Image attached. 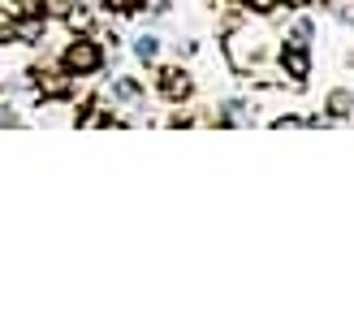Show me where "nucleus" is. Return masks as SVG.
Wrapping results in <instances>:
<instances>
[{"label": "nucleus", "mask_w": 354, "mask_h": 320, "mask_svg": "<svg viewBox=\"0 0 354 320\" xmlns=\"http://www.w3.org/2000/svg\"><path fill=\"white\" fill-rule=\"evenodd\" d=\"M9 39H13V17L0 13V44H9Z\"/></svg>", "instance_id": "6e6552de"}, {"label": "nucleus", "mask_w": 354, "mask_h": 320, "mask_svg": "<svg viewBox=\"0 0 354 320\" xmlns=\"http://www.w3.org/2000/svg\"><path fill=\"white\" fill-rule=\"evenodd\" d=\"M165 91H169L173 100H182V96L190 91V78L182 74V69H165Z\"/></svg>", "instance_id": "7ed1b4c3"}, {"label": "nucleus", "mask_w": 354, "mask_h": 320, "mask_svg": "<svg viewBox=\"0 0 354 320\" xmlns=\"http://www.w3.org/2000/svg\"><path fill=\"white\" fill-rule=\"evenodd\" d=\"M328 109H333V117H350L354 113V96L350 91H333L328 96Z\"/></svg>", "instance_id": "39448f33"}, {"label": "nucleus", "mask_w": 354, "mask_h": 320, "mask_svg": "<svg viewBox=\"0 0 354 320\" xmlns=\"http://www.w3.org/2000/svg\"><path fill=\"white\" fill-rule=\"evenodd\" d=\"M35 82H39V91H48V96H65L69 91V78L52 74V69H35Z\"/></svg>", "instance_id": "f03ea898"}, {"label": "nucleus", "mask_w": 354, "mask_h": 320, "mask_svg": "<svg viewBox=\"0 0 354 320\" xmlns=\"http://www.w3.org/2000/svg\"><path fill=\"white\" fill-rule=\"evenodd\" d=\"M147 5H151V9H160V13H165V9L173 5V0H147Z\"/></svg>", "instance_id": "f8f14e48"}, {"label": "nucleus", "mask_w": 354, "mask_h": 320, "mask_svg": "<svg viewBox=\"0 0 354 320\" xmlns=\"http://www.w3.org/2000/svg\"><path fill=\"white\" fill-rule=\"evenodd\" d=\"M65 69L69 74H95L100 69V48L91 39H74L65 48Z\"/></svg>", "instance_id": "f257e3e1"}, {"label": "nucleus", "mask_w": 354, "mask_h": 320, "mask_svg": "<svg viewBox=\"0 0 354 320\" xmlns=\"http://www.w3.org/2000/svg\"><path fill=\"white\" fill-rule=\"evenodd\" d=\"M307 39H311V22H298V26H294V39H290V44H294V48H307Z\"/></svg>", "instance_id": "0eeeda50"}, {"label": "nucleus", "mask_w": 354, "mask_h": 320, "mask_svg": "<svg viewBox=\"0 0 354 320\" xmlns=\"http://www.w3.org/2000/svg\"><path fill=\"white\" fill-rule=\"evenodd\" d=\"M251 5H255V9H263V13H268V9H277V5H281V0H251Z\"/></svg>", "instance_id": "9b49d317"}, {"label": "nucleus", "mask_w": 354, "mask_h": 320, "mask_svg": "<svg viewBox=\"0 0 354 320\" xmlns=\"http://www.w3.org/2000/svg\"><path fill=\"white\" fill-rule=\"evenodd\" d=\"M109 5H113V9H138L143 0H109Z\"/></svg>", "instance_id": "9d476101"}, {"label": "nucleus", "mask_w": 354, "mask_h": 320, "mask_svg": "<svg viewBox=\"0 0 354 320\" xmlns=\"http://www.w3.org/2000/svg\"><path fill=\"white\" fill-rule=\"evenodd\" d=\"M286 5H307V0H286Z\"/></svg>", "instance_id": "ddd939ff"}, {"label": "nucleus", "mask_w": 354, "mask_h": 320, "mask_svg": "<svg viewBox=\"0 0 354 320\" xmlns=\"http://www.w3.org/2000/svg\"><path fill=\"white\" fill-rule=\"evenodd\" d=\"M48 13L52 17H65L69 13V0H48Z\"/></svg>", "instance_id": "1a4fd4ad"}, {"label": "nucleus", "mask_w": 354, "mask_h": 320, "mask_svg": "<svg viewBox=\"0 0 354 320\" xmlns=\"http://www.w3.org/2000/svg\"><path fill=\"white\" fill-rule=\"evenodd\" d=\"M134 52H138V57H143V61H151V57H156V52H160V44H156V39H151V35H143V39H138V44H134Z\"/></svg>", "instance_id": "423d86ee"}, {"label": "nucleus", "mask_w": 354, "mask_h": 320, "mask_svg": "<svg viewBox=\"0 0 354 320\" xmlns=\"http://www.w3.org/2000/svg\"><path fill=\"white\" fill-rule=\"evenodd\" d=\"M286 69H290L294 78H307V69H311L307 52H303V48H290V52H286Z\"/></svg>", "instance_id": "20e7f679"}]
</instances>
